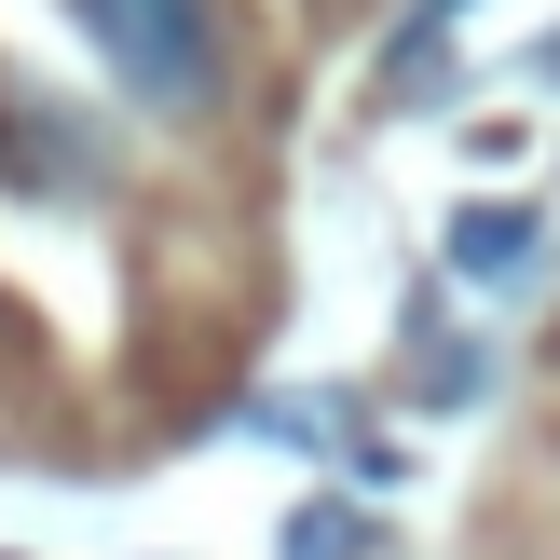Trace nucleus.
Returning <instances> with one entry per match:
<instances>
[{
	"instance_id": "f03ea898",
	"label": "nucleus",
	"mask_w": 560,
	"mask_h": 560,
	"mask_svg": "<svg viewBox=\"0 0 560 560\" xmlns=\"http://www.w3.org/2000/svg\"><path fill=\"white\" fill-rule=\"evenodd\" d=\"M0 191H96V137H82V109H55L42 82L0 69Z\"/></svg>"
},
{
	"instance_id": "f257e3e1",
	"label": "nucleus",
	"mask_w": 560,
	"mask_h": 560,
	"mask_svg": "<svg viewBox=\"0 0 560 560\" xmlns=\"http://www.w3.org/2000/svg\"><path fill=\"white\" fill-rule=\"evenodd\" d=\"M82 42H96V69L124 82L151 124H206L219 82H233V55H219V0H69Z\"/></svg>"
},
{
	"instance_id": "20e7f679",
	"label": "nucleus",
	"mask_w": 560,
	"mask_h": 560,
	"mask_svg": "<svg viewBox=\"0 0 560 560\" xmlns=\"http://www.w3.org/2000/svg\"><path fill=\"white\" fill-rule=\"evenodd\" d=\"M547 69H560V42H547Z\"/></svg>"
},
{
	"instance_id": "7ed1b4c3",
	"label": "nucleus",
	"mask_w": 560,
	"mask_h": 560,
	"mask_svg": "<svg viewBox=\"0 0 560 560\" xmlns=\"http://www.w3.org/2000/svg\"><path fill=\"white\" fill-rule=\"evenodd\" d=\"M520 246H534V206H465L452 260H465V273H520Z\"/></svg>"
}]
</instances>
